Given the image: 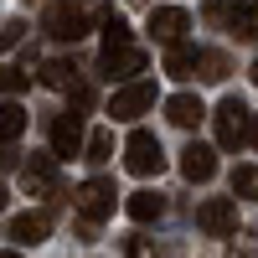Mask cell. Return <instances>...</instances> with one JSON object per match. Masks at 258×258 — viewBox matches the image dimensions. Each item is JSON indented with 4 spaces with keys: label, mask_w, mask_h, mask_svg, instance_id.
<instances>
[{
    "label": "cell",
    "mask_w": 258,
    "mask_h": 258,
    "mask_svg": "<svg viewBox=\"0 0 258 258\" xmlns=\"http://www.w3.org/2000/svg\"><path fill=\"white\" fill-rule=\"evenodd\" d=\"M41 83L57 88V93H68V88H78V68L73 62H47V68H41Z\"/></svg>",
    "instance_id": "ac0fdd59"
},
{
    "label": "cell",
    "mask_w": 258,
    "mask_h": 258,
    "mask_svg": "<svg viewBox=\"0 0 258 258\" xmlns=\"http://www.w3.org/2000/svg\"><path fill=\"white\" fill-rule=\"evenodd\" d=\"M21 31H26L21 21H6V26H0V47H16V41H21Z\"/></svg>",
    "instance_id": "4316f807"
},
{
    "label": "cell",
    "mask_w": 258,
    "mask_h": 258,
    "mask_svg": "<svg viewBox=\"0 0 258 258\" xmlns=\"http://www.w3.org/2000/svg\"><path fill=\"white\" fill-rule=\"evenodd\" d=\"M227 258H258V232H227Z\"/></svg>",
    "instance_id": "603a6c76"
},
{
    "label": "cell",
    "mask_w": 258,
    "mask_h": 258,
    "mask_svg": "<svg viewBox=\"0 0 258 258\" xmlns=\"http://www.w3.org/2000/svg\"><path fill=\"white\" fill-rule=\"evenodd\" d=\"M21 129H26V109L16 98H6L0 103V140H21Z\"/></svg>",
    "instance_id": "d6986e66"
},
{
    "label": "cell",
    "mask_w": 258,
    "mask_h": 258,
    "mask_svg": "<svg viewBox=\"0 0 258 258\" xmlns=\"http://www.w3.org/2000/svg\"><path fill=\"white\" fill-rule=\"evenodd\" d=\"M227 16H232V0H207V21L212 26H227Z\"/></svg>",
    "instance_id": "d4e9b609"
},
{
    "label": "cell",
    "mask_w": 258,
    "mask_h": 258,
    "mask_svg": "<svg viewBox=\"0 0 258 258\" xmlns=\"http://www.w3.org/2000/svg\"><path fill=\"white\" fill-rule=\"evenodd\" d=\"M181 176L186 181H212V176H217V150H212V145H197V140H191L186 150H181Z\"/></svg>",
    "instance_id": "8fae6325"
},
{
    "label": "cell",
    "mask_w": 258,
    "mask_h": 258,
    "mask_svg": "<svg viewBox=\"0 0 258 258\" xmlns=\"http://www.w3.org/2000/svg\"><path fill=\"white\" fill-rule=\"evenodd\" d=\"M124 170L129 176H160L165 170V150H160V140L150 129H135L124 140Z\"/></svg>",
    "instance_id": "3957f363"
},
{
    "label": "cell",
    "mask_w": 258,
    "mask_h": 258,
    "mask_svg": "<svg viewBox=\"0 0 258 258\" xmlns=\"http://www.w3.org/2000/svg\"><path fill=\"white\" fill-rule=\"evenodd\" d=\"M6 202H11V191H6V181H0V212H6Z\"/></svg>",
    "instance_id": "f1b7e54d"
},
{
    "label": "cell",
    "mask_w": 258,
    "mask_h": 258,
    "mask_svg": "<svg viewBox=\"0 0 258 258\" xmlns=\"http://www.w3.org/2000/svg\"><path fill=\"white\" fill-rule=\"evenodd\" d=\"M114 181H103V176H93V181H83L78 191H73V207H78V217H88V222H103V217H114Z\"/></svg>",
    "instance_id": "5b68a950"
},
{
    "label": "cell",
    "mask_w": 258,
    "mask_h": 258,
    "mask_svg": "<svg viewBox=\"0 0 258 258\" xmlns=\"http://www.w3.org/2000/svg\"><path fill=\"white\" fill-rule=\"evenodd\" d=\"M227 26L238 31V41H253V36H258V0H243V6H232Z\"/></svg>",
    "instance_id": "2e32d148"
},
{
    "label": "cell",
    "mask_w": 258,
    "mask_h": 258,
    "mask_svg": "<svg viewBox=\"0 0 258 258\" xmlns=\"http://www.w3.org/2000/svg\"><path fill=\"white\" fill-rule=\"evenodd\" d=\"M232 197L258 202V165H238V170H232Z\"/></svg>",
    "instance_id": "ffe728a7"
},
{
    "label": "cell",
    "mask_w": 258,
    "mask_h": 258,
    "mask_svg": "<svg viewBox=\"0 0 258 258\" xmlns=\"http://www.w3.org/2000/svg\"><path fill=\"white\" fill-rule=\"evenodd\" d=\"M186 31H191V16H186L181 6H155V11H150V36H155L160 47L186 41Z\"/></svg>",
    "instance_id": "ba28073f"
},
{
    "label": "cell",
    "mask_w": 258,
    "mask_h": 258,
    "mask_svg": "<svg viewBox=\"0 0 258 258\" xmlns=\"http://www.w3.org/2000/svg\"><path fill=\"white\" fill-rule=\"evenodd\" d=\"M93 16H103V11H98V6H73V0H57L41 26H47V36H57V41H83Z\"/></svg>",
    "instance_id": "6da1fadb"
},
{
    "label": "cell",
    "mask_w": 258,
    "mask_h": 258,
    "mask_svg": "<svg viewBox=\"0 0 258 258\" xmlns=\"http://www.w3.org/2000/svg\"><path fill=\"white\" fill-rule=\"evenodd\" d=\"M78 150H83V114H57L52 119V155L57 160H68V155H78Z\"/></svg>",
    "instance_id": "30bf717a"
},
{
    "label": "cell",
    "mask_w": 258,
    "mask_h": 258,
    "mask_svg": "<svg viewBox=\"0 0 258 258\" xmlns=\"http://www.w3.org/2000/svg\"><path fill=\"white\" fill-rule=\"evenodd\" d=\"M227 73H232L227 52H197V78H207V83H222Z\"/></svg>",
    "instance_id": "e0dca14e"
},
{
    "label": "cell",
    "mask_w": 258,
    "mask_h": 258,
    "mask_svg": "<svg viewBox=\"0 0 258 258\" xmlns=\"http://www.w3.org/2000/svg\"><path fill=\"white\" fill-rule=\"evenodd\" d=\"M26 88V73H11V68H0V93H21Z\"/></svg>",
    "instance_id": "484cf974"
},
{
    "label": "cell",
    "mask_w": 258,
    "mask_h": 258,
    "mask_svg": "<svg viewBox=\"0 0 258 258\" xmlns=\"http://www.w3.org/2000/svg\"><path fill=\"white\" fill-rule=\"evenodd\" d=\"M124 258H160V248L150 238H124Z\"/></svg>",
    "instance_id": "cb8c5ba5"
},
{
    "label": "cell",
    "mask_w": 258,
    "mask_h": 258,
    "mask_svg": "<svg viewBox=\"0 0 258 258\" xmlns=\"http://www.w3.org/2000/svg\"><path fill=\"white\" fill-rule=\"evenodd\" d=\"M248 140H253V145H258V114H253V124H248Z\"/></svg>",
    "instance_id": "83f0119b"
},
{
    "label": "cell",
    "mask_w": 258,
    "mask_h": 258,
    "mask_svg": "<svg viewBox=\"0 0 258 258\" xmlns=\"http://www.w3.org/2000/svg\"><path fill=\"white\" fill-rule=\"evenodd\" d=\"M212 124H217V145L222 150H238L243 140H248V124H253V109L238 98V93H227L222 103H217V114H212Z\"/></svg>",
    "instance_id": "7a4b0ae2"
},
{
    "label": "cell",
    "mask_w": 258,
    "mask_h": 258,
    "mask_svg": "<svg viewBox=\"0 0 258 258\" xmlns=\"http://www.w3.org/2000/svg\"><path fill=\"white\" fill-rule=\"evenodd\" d=\"M165 119L176 124V129H197L207 119V103L197 93H176V98H165Z\"/></svg>",
    "instance_id": "4fadbf2b"
},
{
    "label": "cell",
    "mask_w": 258,
    "mask_h": 258,
    "mask_svg": "<svg viewBox=\"0 0 258 258\" xmlns=\"http://www.w3.org/2000/svg\"><path fill=\"white\" fill-rule=\"evenodd\" d=\"M21 186L31 197H57V155H31L21 165Z\"/></svg>",
    "instance_id": "9c48e42d"
},
{
    "label": "cell",
    "mask_w": 258,
    "mask_h": 258,
    "mask_svg": "<svg viewBox=\"0 0 258 258\" xmlns=\"http://www.w3.org/2000/svg\"><path fill=\"white\" fill-rule=\"evenodd\" d=\"M98 68H103V78H109V83H135V78L150 68V52L135 47V41H124V47H103Z\"/></svg>",
    "instance_id": "277c9868"
},
{
    "label": "cell",
    "mask_w": 258,
    "mask_h": 258,
    "mask_svg": "<svg viewBox=\"0 0 258 258\" xmlns=\"http://www.w3.org/2000/svg\"><path fill=\"white\" fill-rule=\"evenodd\" d=\"M150 109H155V83H145V78L124 83V88L114 93V103H109L114 119H140V114H150Z\"/></svg>",
    "instance_id": "8992f818"
},
{
    "label": "cell",
    "mask_w": 258,
    "mask_h": 258,
    "mask_svg": "<svg viewBox=\"0 0 258 258\" xmlns=\"http://www.w3.org/2000/svg\"><path fill=\"white\" fill-rule=\"evenodd\" d=\"M83 150H88V160H93V165H103V160L114 155V135H109V129H93V135L83 140Z\"/></svg>",
    "instance_id": "7402d4cb"
},
{
    "label": "cell",
    "mask_w": 258,
    "mask_h": 258,
    "mask_svg": "<svg viewBox=\"0 0 258 258\" xmlns=\"http://www.w3.org/2000/svg\"><path fill=\"white\" fill-rule=\"evenodd\" d=\"M0 258H21V253H0Z\"/></svg>",
    "instance_id": "f546056e"
},
{
    "label": "cell",
    "mask_w": 258,
    "mask_h": 258,
    "mask_svg": "<svg viewBox=\"0 0 258 258\" xmlns=\"http://www.w3.org/2000/svg\"><path fill=\"white\" fill-rule=\"evenodd\" d=\"M197 227L212 232V238H227V232H238V202L232 197H212L197 207Z\"/></svg>",
    "instance_id": "52a82bcc"
},
{
    "label": "cell",
    "mask_w": 258,
    "mask_h": 258,
    "mask_svg": "<svg viewBox=\"0 0 258 258\" xmlns=\"http://www.w3.org/2000/svg\"><path fill=\"white\" fill-rule=\"evenodd\" d=\"M124 41H135L129 36V21L114 16V11H103V47H124Z\"/></svg>",
    "instance_id": "44dd1931"
},
{
    "label": "cell",
    "mask_w": 258,
    "mask_h": 258,
    "mask_svg": "<svg viewBox=\"0 0 258 258\" xmlns=\"http://www.w3.org/2000/svg\"><path fill=\"white\" fill-rule=\"evenodd\" d=\"M124 212L135 222H160L165 217V197H155V191H135V197L124 202Z\"/></svg>",
    "instance_id": "9a60e30c"
},
{
    "label": "cell",
    "mask_w": 258,
    "mask_h": 258,
    "mask_svg": "<svg viewBox=\"0 0 258 258\" xmlns=\"http://www.w3.org/2000/svg\"><path fill=\"white\" fill-rule=\"evenodd\" d=\"M253 83H258V62H253Z\"/></svg>",
    "instance_id": "4dcf8cb0"
},
{
    "label": "cell",
    "mask_w": 258,
    "mask_h": 258,
    "mask_svg": "<svg viewBox=\"0 0 258 258\" xmlns=\"http://www.w3.org/2000/svg\"><path fill=\"white\" fill-rule=\"evenodd\" d=\"M11 238H16L21 248L47 243V238H52V217H47V212H21V217H11Z\"/></svg>",
    "instance_id": "7c38bea8"
},
{
    "label": "cell",
    "mask_w": 258,
    "mask_h": 258,
    "mask_svg": "<svg viewBox=\"0 0 258 258\" xmlns=\"http://www.w3.org/2000/svg\"><path fill=\"white\" fill-rule=\"evenodd\" d=\"M197 52H202V47H191V41H176V47L165 52V73L176 78V83L197 78Z\"/></svg>",
    "instance_id": "5bb4252c"
}]
</instances>
